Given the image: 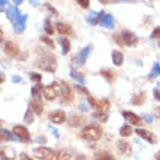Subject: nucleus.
<instances>
[{
	"label": "nucleus",
	"mask_w": 160,
	"mask_h": 160,
	"mask_svg": "<svg viewBox=\"0 0 160 160\" xmlns=\"http://www.w3.org/2000/svg\"><path fill=\"white\" fill-rule=\"evenodd\" d=\"M55 61H57V60H55V55L45 54V55H42V58H39L38 61H37V66L48 73H54L55 68H57V63H55Z\"/></svg>",
	"instance_id": "1"
},
{
	"label": "nucleus",
	"mask_w": 160,
	"mask_h": 160,
	"mask_svg": "<svg viewBox=\"0 0 160 160\" xmlns=\"http://www.w3.org/2000/svg\"><path fill=\"white\" fill-rule=\"evenodd\" d=\"M115 41L118 42V44H121V45H128V47H132L138 44V38L131 31H122L121 34L115 37Z\"/></svg>",
	"instance_id": "2"
},
{
	"label": "nucleus",
	"mask_w": 160,
	"mask_h": 160,
	"mask_svg": "<svg viewBox=\"0 0 160 160\" xmlns=\"http://www.w3.org/2000/svg\"><path fill=\"white\" fill-rule=\"evenodd\" d=\"M82 137L88 141H96L102 137V130L98 125H88L82 131Z\"/></svg>",
	"instance_id": "3"
},
{
	"label": "nucleus",
	"mask_w": 160,
	"mask_h": 160,
	"mask_svg": "<svg viewBox=\"0 0 160 160\" xmlns=\"http://www.w3.org/2000/svg\"><path fill=\"white\" fill-rule=\"evenodd\" d=\"M60 92H61V86H58V83H55V82L44 88V96H45V99H48V101L55 99V98L58 96Z\"/></svg>",
	"instance_id": "4"
},
{
	"label": "nucleus",
	"mask_w": 160,
	"mask_h": 160,
	"mask_svg": "<svg viewBox=\"0 0 160 160\" xmlns=\"http://www.w3.org/2000/svg\"><path fill=\"white\" fill-rule=\"evenodd\" d=\"M88 102L90 103L93 109H96L98 112H102V114H106V111L109 109V102L103 99V101H96V99H93L92 96L88 98Z\"/></svg>",
	"instance_id": "5"
},
{
	"label": "nucleus",
	"mask_w": 160,
	"mask_h": 160,
	"mask_svg": "<svg viewBox=\"0 0 160 160\" xmlns=\"http://www.w3.org/2000/svg\"><path fill=\"white\" fill-rule=\"evenodd\" d=\"M34 154L37 157H39L41 160H52L55 156V152L48 147H38L34 150Z\"/></svg>",
	"instance_id": "6"
},
{
	"label": "nucleus",
	"mask_w": 160,
	"mask_h": 160,
	"mask_svg": "<svg viewBox=\"0 0 160 160\" xmlns=\"http://www.w3.org/2000/svg\"><path fill=\"white\" fill-rule=\"evenodd\" d=\"M13 134H15V137H16L18 140H21V141H23V143H29L31 141V134L25 127L16 125L15 128H13Z\"/></svg>",
	"instance_id": "7"
},
{
	"label": "nucleus",
	"mask_w": 160,
	"mask_h": 160,
	"mask_svg": "<svg viewBox=\"0 0 160 160\" xmlns=\"http://www.w3.org/2000/svg\"><path fill=\"white\" fill-rule=\"evenodd\" d=\"M73 99V92H72V88H70V84L63 82L61 83V101L63 102H72Z\"/></svg>",
	"instance_id": "8"
},
{
	"label": "nucleus",
	"mask_w": 160,
	"mask_h": 160,
	"mask_svg": "<svg viewBox=\"0 0 160 160\" xmlns=\"http://www.w3.org/2000/svg\"><path fill=\"white\" fill-rule=\"evenodd\" d=\"M122 117L125 118V121H128L130 124H132V125H135V127H138V125H141V117H138V115H135V114H132V112H122Z\"/></svg>",
	"instance_id": "9"
},
{
	"label": "nucleus",
	"mask_w": 160,
	"mask_h": 160,
	"mask_svg": "<svg viewBox=\"0 0 160 160\" xmlns=\"http://www.w3.org/2000/svg\"><path fill=\"white\" fill-rule=\"evenodd\" d=\"M90 51H92V48L90 47H84L83 50L79 52V55L76 57V64L77 66H83L84 63H86V60H88V57H89V54H90Z\"/></svg>",
	"instance_id": "10"
},
{
	"label": "nucleus",
	"mask_w": 160,
	"mask_h": 160,
	"mask_svg": "<svg viewBox=\"0 0 160 160\" xmlns=\"http://www.w3.org/2000/svg\"><path fill=\"white\" fill-rule=\"evenodd\" d=\"M4 52L8 55H10V57H16V55H19V52H21V50H19V47H18V44H15V42L9 41L6 45H4Z\"/></svg>",
	"instance_id": "11"
},
{
	"label": "nucleus",
	"mask_w": 160,
	"mask_h": 160,
	"mask_svg": "<svg viewBox=\"0 0 160 160\" xmlns=\"http://www.w3.org/2000/svg\"><path fill=\"white\" fill-rule=\"evenodd\" d=\"M135 134L140 135L141 138L147 140L150 144H154V143H156V137H154V134H153V132H150V131H147V130H141V128H137V130H135Z\"/></svg>",
	"instance_id": "12"
},
{
	"label": "nucleus",
	"mask_w": 160,
	"mask_h": 160,
	"mask_svg": "<svg viewBox=\"0 0 160 160\" xmlns=\"http://www.w3.org/2000/svg\"><path fill=\"white\" fill-rule=\"evenodd\" d=\"M50 121L52 124H63L66 121V114L63 111H57V112H52L50 114Z\"/></svg>",
	"instance_id": "13"
},
{
	"label": "nucleus",
	"mask_w": 160,
	"mask_h": 160,
	"mask_svg": "<svg viewBox=\"0 0 160 160\" xmlns=\"http://www.w3.org/2000/svg\"><path fill=\"white\" fill-rule=\"evenodd\" d=\"M21 16H22V15L19 13V9H18L16 6H12V8L8 9V18L13 22V25H15V23L21 19Z\"/></svg>",
	"instance_id": "14"
},
{
	"label": "nucleus",
	"mask_w": 160,
	"mask_h": 160,
	"mask_svg": "<svg viewBox=\"0 0 160 160\" xmlns=\"http://www.w3.org/2000/svg\"><path fill=\"white\" fill-rule=\"evenodd\" d=\"M99 23H101L102 28H106V29H112V28L115 26V23H114V18H112V15H103Z\"/></svg>",
	"instance_id": "15"
},
{
	"label": "nucleus",
	"mask_w": 160,
	"mask_h": 160,
	"mask_svg": "<svg viewBox=\"0 0 160 160\" xmlns=\"http://www.w3.org/2000/svg\"><path fill=\"white\" fill-rule=\"evenodd\" d=\"M31 111L37 115H41L42 111H44V106H42V102L39 101L38 98H34L32 101H31Z\"/></svg>",
	"instance_id": "16"
},
{
	"label": "nucleus",
	"mask_w": 160,
	"mask_h": 160,
	"mask_svg": "<svg viewBox=\"0 0 160 160\" xmlns=\"http://www.w3.org/2000/svg\"><path fill=\"white\" fill-rule=\"evenodd\" d=\"M117 146H118V150L121 154H124V156H130L131 154V144L130 143H127L124 140H119L118 143H117Z\"/></svg>",
	"instance_id": "17"
},
{
	"label": "nucleus",
	"mask_w": 160,
	"mask_h": 160,
	"mask_svg": "<svg viewBox=\"0 0 160 160\" xmlns=\"http://www.w3.org/2000/svg\"><path fill=\"white\" fill-rule=\"evenodd\" d=\"M26 19H28V16H26V15H22L21 19L15 23V32H16V34L23 32V29H25V26H26Z\"/></svg>",
	"instance_id": "18"
},
{
	"label": "nucleus",
	"mask_w": 160,
	"mask_h": 160,
	"mask_svg": "<svg viewBox=\"0 0 160 160\" xmlns=\"http://www.w3.org/2000/svg\"><path fill=\"white\" fill-rule=\"evenodd\" d=\"M102 13H99V12H90L88 15V18H86V21L90 23V25H96V23H99L101 22V19H102Z\"/></svg>",
	"instance_id": "19"
},
{
	"label": "nucleus",
	"mask_w": 160,
	"mask_h": 160,
	"mask_svg": "<svg viewBox=\"0 0 160 160\" xmlns=\"http://www.w3.org/2000/svg\"><path fill=\"white\" fill-rule=\"evenodd\" d=\"M55 28H57V31H58L61 35H70L72 34V28H70V25L64 23V22H58V23L55 25Z\"/></svg>",
	"instance_id": "20"
},
{
	"label": "nucleus",
	"mask_w": 160,
	"mask_h": 160,
	"mask_svg": "<svg viewBox=\"0 0 160 160\" xmlns=\"http://www.w3.org/2000/svg\"><path fill=\"white\" fill-rule=\"evenodd\" d=\"M122 61H124V55H122L121 51H117V50L112 51V63L115 66H121Z\"/></svg>",
	"instance_id": "21"
},
{
	"label": "nucleus",
	"mask_w": 160,
	"mask_h": 160,
	"mask_svg": "<svg viewBox=\"0 0 160 160\" xmlns=\"http://www.w3.org/2000/svg\"><path fill=\"white\" fill-rule=\"evenodd\" d=\"M70 76H72L73 79L76 80V82H77V83H79V84H82V86H83V84H84V82H86V80H84V77L82 76V73L76 72L74 68H72V70H70Z\"/></svg>",
	"instance_id": "22"
},
{
	"label": "nucleus",
	"mask_w": 160,
	"mask_h": 160,
	"mask_svg": "<svg viewBox=\"0 0 160 160\" xmlns=\"http://www.w3.org/2000/svg\"><path fill=\"white\" fill-rule=\"evenodd\" d=\"M95 159L96 160H115L112 154H109L108 152H98L95 154Z\"/></svg>",
	"instance_id": "23"
},
{
	"label": "nucleus",
	"mask_w": 160,
	"mask_h": 160,
	"mask_svg": "<svg viewBox=\"0 0 160 160\" xmlns=\"http://www.w3.org/2000/svg\"><path fill=\"white\" fill-rule=\"evenodd\" d=\"M0 157L2 159H6V160H13V157H15V153H13V150H10V148H3V150H0Z\"/></svg>",
	"instance_id": "24"
},
{
	"label": "nucleus",
	"mask_w": 160,
	"mask_h": 160,
	"mask_svg": "<svg viewBox=\"0 0 160 160\" xmlns=\"http://www.w3.org/2000/svg\"><path fill=\"white\" fill-rule=\"evenodd\" d=\"M144 96H146V93L140 92L138 95H135V96L131 99V103H132V105H143L144 103Z\"/></svg>",
	"instance_id": "25"
},
{
	"label": "nucleus",
	"mask_w": 160,
	"mask_h": 160,
	"mask_svg": "<svg viewBox=\"0 0 160 160\" xmlns=\"http://www.w3.org/2000/svg\"><path fill=\"white\" fill-rule=\"evenodd\" d=\"M60 44H61V47H63V54H67V52H70V41H68L67 38H60Z\"/></svg>",
	"instance_id": "26"
},
{
	"label": "nucleus",
	"mask_w": 160,
	"mask_h": 160,
	"mask_svg": "<svg viewBox=\"0 0 160 160\" xmlns=\"http://www.w3.org/2000/svg\"><path fill=\"white\" fill-rule=\"evenodd\" d=\"M101 76L105 77L108 82H114V80H115V73L111 72V70H102V72H101Z\"/></svg>",
	"instance_id": "27"
},
{
	"label": "nucleus",
	"mask_w": 160,
	"mask_h": 160,
	"mask_svg": "<svg viewBox=\"0 0 160 160\" xmlns=\"http://www.w3.org/2000/svg\"><path fill=\"white\" fill-rule=\"evenodd\" d=\"M157 76H160V63L153 64V68L150 72V79H156Z\"/></svg>",
	"instance_id": "28"
},
{
	"label": "nucleus",
	"mask_w": 160,
	"mask_h": 160,
	"mask_svg": "<svg viewBox=\"0 0 160 160\" xmlns=\"http://www.w3.org/2000/svg\"><path fill=\"white\" fill-rule=\"evenodd\" d=\"M52 160H68V153L66 150H60V152H55V156Z\"/></svg>",
	"instance_id": "29"
},
{
	"label": "nucleus",
	"mask_w": 160,
	"mask_h": 160,
	"mask_svg": "<svg viewBox=\"0 0 160 160\" xmlns=\"http://www.w3.org/2000/svg\"><path fill=\"white\" fill-rule=\"evenodd\" d=\"M119 134H121L122 137H130V135L132 134V128H131L130 125L121 127V130H119Z\"/></svg>",
	"instance_id": "30"
},
{
	"label": "nucleus",
	"mask_w": 160,
	"mask_h": 160,
	"mask_svg": "<svg viewBox=\"0 0 160 160\" xmlns=\"http://www.w3.org/2000/svg\"><path fill=\"white\" fill-rule=\"evenodd\" d=\"M68 124H70L72 127H79L80 124H82V118H80V117H76V115H72Z\"/></svg>",
	"instance_id": "31"
},
{
	"label": "nucleus",
	"mask_w": 160,
	"mask_h": 160,
	"mask_svg": "<svg viewBox=\"0 0 160 160\" xmlns=\"http://www.w3.org/2000/svg\"><path fill=\"white\" fill-rule=\"evenodd\" d=\"M44 29H45V32L48 35H52V34H54V26L51 25V22L48 21V19L44 22Z\"/></svg>",
	"instance_id": "32"
},
{
	"label": "nucleus",
	"mask_w": 160,
	"mask_h": 160,
	"mask_svg": "<svg viewBox=\"0 0 160 160\" xmlns=\"http://www.w3.org/2000/svg\"><path fill=\"white\" fill-rule=\"evenodd\" d=\"M23 121H25L26 124H32V122H34V112H32L31 109L26 111L25 117H23Z\"/></svg>",
	"instance_id": "33"
},
{
	"label": "nucleus",
	"mask_w": 160,
	"mask_h": 160,
	"mask_svg": "<svg viewBox=\"0 0 160 160\" xmlns=\"http://www.w3.org/2000/svg\"><path fill=\"white\" fill-rule=\"evenodd\" d=\"M41 92H44V89H42V84L38 83L37 86H34V89H32V92H31V93H32V96H34V98H38Z\"/></svg>",
	"instance_id": "34"
},
{
	"label": "nucleus",
	"mask_w": 160,
	"mask_h": 160,
	"mask_svg": "<svg viewBox=\"0 0 160 160\" xmlns=\"http://www.w3.org/2000/svg\"><path fill=\"white\" fill-rule=\"evenodd\" d=\"M41 41L44 42V44H47L50 48H54V41H51L50 37H41Z\"/></svg>",
	"instance_id": "35"
},
{
	"label": "nucleus",
	"mask_w": 160,
	"mask_h": 160,
	"mask_svg": "<svg viewBox=\"0 0 160 160\" xmlns=\"http://www.w3.org/2000/svg\"><path fill=\"white\" fill-rule=\"evenodd\" d=\"M93 118H98V119H102V121H106V119H108V115H106V114H102V112H95V114H93Z\"/></svg>",
	"instance_id": "36"
},
{
	"label": "nucleus",
	"mask_w": 160,
	"mask_h": 160,
	"mask_svg": "<svg viewBox=\"0 0 160 160\" xmlns=\"http://www.w3.org/2000/svg\"><path fill=\"white\" fill-rule=\"evenodd\" d=\"M29 77H31V80H34V82H41V79H42L41 74H37V73H31Z\"/></svg>",
	"instance_id": "37"
},
{
	"label": "nucleus",
	"mask_w": 160,
	"mask_h": 160,
	"mask_svg": "<svg viewBox=\"0 0 160 160\" xmlns=\"http://www.w3.org/2000/svg\"><path fill=\"white\" fill-rule=\"evenodd\" d=\"M77 3H79L82 8H89L90 2H89V0H77Z\"/></svg>",
	"instance_id": "38"
},
{
	"label": "nucleus",
	"mask_w": 160,
	"mask_h": 160,
	"mask_svg": "<svg viewBox=\"0 0 160 160\" xmlns=\"http://www.w3.org/2000/svg\"><path fill=\"white\" fill-rule=\"evenodd\" d=\"M152 37H153L154 39H160V28H156V29L153 31Z\"/></svg>",
	"instance_id": "39"
},
{
	"label": "nucleus",
	"mask_w": 160,
	"mask_h": 160,
	"mask_svg": "<svg viewBox=\"0 0 160 160\" xmlns=\"http://www.w3.org/2000/svg\"><path fill=\"white\" fill-rule=\"evenodd\" d=\"M153 95H154V99H156V101H160V89L159 88H156L153 90Z\"/></svg>",
	"instance_id": "40"
},
{
	"label": "nucleus",
	"mask_w": 160,
	"mask_h": 160,
	"mask_svg": "<svg viewBox=\"0 0 160 160\" xmlns=\"http://www.w3.org/2000/svg\"><path fill=\"white\" fill-rule=\"evenodd\" d=\"M76 89H77V90H79V92L84 93V95H89V92H88V90H86V89L83 88V86H82V84H79V86H76Z\"/></svg>",
	"instance_id": "41"
},
{
	"label": "nucleus",
	"mask_w": 160,
	"mask_h": 160,
	"mask_svg": "<svg viewBox=\"0 0 160 160\" xmlns=\"http://www.w3.org/2000/svg\"><path fill=\"white\" fill-rule=\"evenodd\" d=\"M8 4V2L6 0H0V12H3L4 10V6Z\"/></svg>",
	"instance_id": "42"
},
{
	"label": "nucleus",
	"mask_w": 160,
	"mask_h": 160,
	"mask_svg": "<svg viewBox=\"0 0 160 160\" xmlns=\"http://www.w3.org/2000/svg\"><path fill=\"white\" fill-rule=\"evenodd\" d=\"M21 160H34L31 156H28V154H25V153H22L21 154Z\"/></svg>",
	"instance_id": "43"
},
{
	"label": "nucleus",
	"mask_w": 160,
	"mask_h": 160,
	"mask_svg": "<svg viewBox=\"0 0 160 160\" xmlns=\"http://www.w3.org/2000/svg\"><path fill=\"white\" fill-rule=\"evenodd\" d=\"M143 118L146 119V122H148V124H150V122H152V117H150V115H144Z\"/></svg>",
	"instance_id": "44"
},
{
	"label": "nucleus",
	"mask_w": 160,
	"mask_h": 160,
	"mask_svg": "<svg viewBox=\"0 0 160 160\" xmlns=\"http://www.w3.org/2000/svg\"><path fill=\"white\" fill-rule=\"evenodd\" d=\"M80 109H82V111H88L89 108H88V105H86V103H82V105H80Z\"/></svg>",
	"instance_id": "45"
},
{
	"label": "nucleus",
	"mask_w": 160,
	"mask_h": 160,
	"mask_svg": "<svg viewBox=\"0 0 160 160\" xmlns=\"http://www.w3.org/2000/svg\"><path fill=\"white\" fill-rule=\"evenodd\" d=\"M50 128H51V130H52V134H54L55 137H58V131L55 130V128H52V127H50Z\"/></svg>",
	"instance_id": "46"
},
{
	"label": "nucleus",
	"mask_w": 160,
	"mask_h": 160,
	"mask_svg": "<svg viewBox=\"0 0 160 160\" xmlns=\"http://www.w3.org/2000/svg\"><path fill=\"white\" fill-rule=\"evenodd\" d=\"M77 160H89L88 157H84V156H82V154H80V156H77Z\"/></svg>",
	"instance_id": "47"
},
{
	"label": "nucleus",
	"mask_w": 160,
	"mask_h": 160,
	"mask_svg": "<svg viewBox=\"0 0 160 160\" xmlns=\"http://www.w3.org/2000/svg\"><path fill=\"white\" fill-rule=\"evenodd\" d=\"M3 38H4V35H3V31L0 29V42L3 41Z\"/></svg>",
	"instance_id": "48"
},
{
	"label": "nucleus",
	"mask_w": 160,
	"mask_h": 160,
	"mask_svg": "<svg viewBox=\"0 0 160 160\" xmlns=\"http://www.w3.org/2000/svg\"><path fill=\"white\" fill-rule=\"evenodd\" d=\"M12 80H13V82H21V77H16V76H15Z\"/></svg>",
	"instance_id": "49"
},
{
	"label": "nucleus",
	"mask_w": 160,
	"mask_h": 160,
	"mask_svg": "<svg viewBox=\"0 0 160 160\" xmlns=\"http://www.w3.org/2000/svg\"><path fill=\"white\" fill-rule=\"evenodd\" d=\"M156 115H157V117H159V118H160V108H157V109H156Z\"/></svg>",
	"instance_id": "50"
},
{
	"label": "nucleus",
	"mask_w": 160,
	"mask_h": 160,
	"mask_svg": "<svg viewBox=\"0 0 160 160\" xmlns=\"http://www.w3.org/2000/svg\"><path fill=\"white\" fill-rule=\"evenodd\" d=\"M156 160H160V152L156 153Z\"/></svg>",
	"instance_id": "51"
},
{
	"label": "nucleus",
	"mask_w": 160,
	"mask_h": 160,
	"mask_svg": "<svg viewBox=\"0 0 160 160\" xmlns=\"http://www.w3.org/2000/svg\"><path fill=\"white\" fill-rule=\"evenodd\" d=\"M3 80H4V77H3V74H0V83H3Z\"/></svg>",
	"instance_id": "52"
}]
</instances>
